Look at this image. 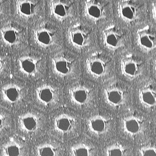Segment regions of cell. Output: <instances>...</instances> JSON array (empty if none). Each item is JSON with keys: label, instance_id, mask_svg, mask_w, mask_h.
Instances as JSON below:
<instances>
[{"label": "cell", "instance_id": "cell-1", "mask_svg": "<svg viewBox=\"0 0 156 156\" xmlns=\"http://www.w3.org/2000/svg\"><path fill=\"white\" fill-rule=\"evenodd\" d=\"M101 98L108 108L115 111L125 108L130 100L129 91L126 87L116 81L107 82L101 91Z\"/></svg>", "mask_w": 156, "mask_h": 156}, {"label": "cell", "instance_id": "cell-2", "mask_svg": "<svg viewBox=\"0 0 156 156\" xmlns=\"http://www.w3.org/2000/svg\"><path fill=\"white\" fill-rule=\"evenodd\" d=\"M84 68L87 76L95 82L106 83L112 76L111 63L101 51H96L89 56L85 61Z\"/></svg>", "mask_w": 156, "mask_h": 156}, {"label": "cell", "instance_id": "cell-3", "mask_svg": "<svg viewBox=\"0 0 156 156\" xmlns=\"http://www.w3.org/2000/svg\"><path fill=\"white\" fill-rule=\"evenodd\" d=\"M144 70L143 62L131 54L123 57L119 64L120 76L129 82H135L140 79L144 74Z\"/></svg>", "mask_w": 156, "mask_h": 156}, {"label": "cell", "instance_id": "cell-4", "mask_svg": "<svg viewBox=\"0 0 156 156\" xmlns=\"http://www.w3.org/2000/svg\"><path fill=\"white\" fill-rule=\"evenodd\" d=\"M52 130L58 136L67 138L76 136L79 124L76 118L71 115L62 113L58 115L53 119Z\"/></svg>", "mask_w": 156, "mask_h": 156}, {"label": "cell", "instance_id": "cell-5", "mask_svg": "<svg viewBox=\"0 0 156 156\" xmlns=\"http://www.w3.org/2000/svg\"><path fill=\"white\" fill-rule=\"evenodd\" d=\"M119 126L124 135L131 137L140 135L146 129V123L144 118L136 113H125L120 117Z\"/></svg>", "mask_w": 156, "mask_h": 156}, {"label": "cell", "instance_id": "cell-6", "mask_svg": "<svg viewBox=\"0 0 156 156\" xmlns=\"http://www.w3.org/2000/svg\"><path fill=\"white\" fill-rule=\"evenodd\" d=\"M86 126L87 132L91 135L101 136L107 134L111 130L112 120L107 115L101 112H97L88 117Z\"/></svg>", "mask_w": 156, "mask_h": 156}, {"label": "cell", "instance_id": "cell-7", "mask_svg": "<svg viewBox=\"0 0 156 156\" xmlns=\"http://www.w3.org/2000/svg\"><path fill=\"white\" fill-rule=\"evenodd\" d=\"M68 98L73 105L79 108H86L90 105L94 99L93 90L90 87L83 84L71 87L67 91Z\"/></svg>", "mask_w": 156, "mask_h": 156}, {"label": "cell", "instance_id": "cell-8", "mask_svg": "<svg viewBox=\"0 0 156 156\" xmlns=\"http://www.w3.org/2000/svg\"><path fill=\"white\" fill-rule=\"evenodd\" d=\"M51 67L53 73L61 78H67L73 76L76 70L75 60L64 55L55 56L51 60Z\"/></svg>", "mask_w": 156, "mask_h": 156}, {"label": "cell", "instance_id": "cell-9", "mask_svg": "<svg viewBox=\"0 0 156 156\" xmlns=\"http://www.w3.org/2000/svg\"><path fill=\"white\" fill-rule=\"evenodd\" d=\"M136 101L142 108L147 111H151L156 105V90L155 83L148 81L141 84L136 92Z\"/></svg>", "mask_w": 156, "mask_h": 156}, {"label": "cell", "instance_id": "cell-10", "mask_svg": "<svg viewBox=\"0 0 156 156\" xmlns=\"http://www.w3.org/2000/svg\"><path fill=\"white\" fill-rule=\"evenodd\" d=\"M17 124L20 129L29 134L39 133L43 125L42 118L35 112H28L20 115L17 118Z\"/></svg>", "mask_w": 156, "mask_h": 156}, {"label": "cell", "instance_id": "cell-11", "mask_svg": "<svg viewBox=\"0 0 156 156\" xmlns=\"http://www.w3.org/2000/svg\"><path fill=\"white\" fill-rule=\"evenodd\" d=\"M34 94L38 103L45 106L56 105L58 102L60 97L57 88L47 83L41 84L37 87L35 90Z\"/></svg>", "mask_w": 156, "mask_h": 156}, {"label": "cell", "instance_id": "cell-12", "mask_svg": "<svg viewBox=\"0 0 156 156\" xmlns=\"http://www.w3.org/2000/svg\"><path fill=\"white\" fill-rule=\"evenodd\" d=\"M67 38L71 46L79 49L86 48L90 43L88 33L79 23L74 24L69 27Z\"/></svg>", "mask_w": 156, "mask_h": 156}, {"label": "cell", "instance_id": "cell-13", "mask_svg": "<svg viewBox=\"0 0 156 156\" xmlns=\"http://www.w3.org/2000/svg\"><path fill=\"white\" fill-rule=\"evenodd\" d=\"M17 64L20 72L28 77H36L42 71V60L40 57L23 55L18 58Z\"/></svg>", "mask_w": 156, "mask_h": 156}, {"label": "cell", "instance_id": "cell-14", "mask_svg": "<svg viewBox=\"0 0 156 156\" xmlns=\"http://www.w3.org/2000/svg\"><path fill=\"white\" fill-rule=\"evenodd\" d=\"M102 39L105 46L109 49L115 50L123 44V34L114 24L106 27L102 32Z\"/></svg>", "mask_w": 156, "mask_h": 156}, {"label": "cell", "instance_id": "cell-15", "mask_svg": "<svg viewBox=\"0 0 156 156\" xmlns=\"http://www.w3.org/2000/svg\"><path fill=\"white\" fill-rule=\"evenodd\" d=\"M32 37L35 43L43 48L53 46L58 41V37L56 32L44 26L36 27L33 30Z\"/></svg>", "mask_w": 156, "mask_h": 156}, {"label": "cell", "instance_id": "cell-16", "mask_svg": "<svg viewBox=\"0 0 156 156\" xmlns=\"http://www.w3.org/2000/svg\"><path fill=\"white\" fill-rule=\"evenodd\" d=\"M140 7L135 1L121 0L118 4L117 11L119 17L123 21L131 23L140 17Z\"/></svg>", "mask_w": 156, "mask_h": 156}, {"label": "cell", "instance_id": "cell-17", "mask_svg": "<svg viewBox=\"0 0 156 156\" xmlns=\"http://www.w3.org/2000/svg\"><path fill=\"white\" fill-rule=\"evenodd\" d=\"M0 93L3 101L11 105L20 102L24 96L23 88L21 85L14 83L3 85L1 88Z\"/></svg>", "mask_w": 156, "mask_h": 156}, {"label": "cell", "instance_id": "cell-18", "mask_svg": "<svg viewBox=\"0 0 156 156\" xmlns=\"http://www.w3.org/2000/svg\"><path fill=\"white\" fill-rule=\"evenodd\" d=\"M136 39L138 45L145 51H150L156 48V34L151 26L147 25L138 29Z\"/></svg>", "mask_w": 156, "mask_h": 156}, {"label": "cell", "instance_id": "cell-19", "mask_svg": "<svg viewBox=\"0 0 156 156\" xmlns=\"http://www.w3.org/2000/svg\"><path fill=\"white\" fill-rule=\"evenodd\" d=\"M62 146L60 142L52 139L39 142L35 146L34 156H62Z\"/></svg>", "mask_w": 156, "mask_h": 156}, {"label": "cell", "instance_id": "cell-20", "mask_svg": "<svg viewBox=\"0 0 156 156\" xmlns=\"http://www.w3.org/2000/svg\"><path fill=\"white\" fill-rule=\"evenodd\" d=\"M50 14L56 20L64 21L71 17L73 14L71 4L66 1L54 0L49 3Z\"/></svg>", "mask_w": 156, "mask_h": 156}, {"label": "cell", "instance_id": "cell-21", "mask_svg": "<svg viewBox=\"0 0 156 156\" xmlns=\"http://www.w3.org/2000/svg\"><path fill=\"white\" fill-rule=\"evenodd\" d=\"M94 146L89 142L79 139L74 141L68 146L67 156H95Z\"/></svg>", "mask_w": 156, "mask_h": 156}, {"label": "cell", "instance_id": "cell-22", "mask_svg": "<svg viewBox=\"0 0 156 156\" xmlns=\"http://www.w3.org/2000/svg\"><path fill=\"white\" fill-rule=\"evenodd\" d=\"M0 39L5 45L13 47L21 42V32L17 28L12 26H6L0 29Z\"/></svg>", "mask_w": 156, "mask_h": 156}, {"label": "cell", "instance_id": "cell-23", "mask_svg": "<svg viewBox=\"0 0 156 156\" xmlns=\"http://www.w3.org/2000/svg\"><path fill=\"white\" fill-rule=\"evenodd\" d=\"M84 10L86 16L93 21H97L102 19L105 15L104 6L98 1H86Z\"/></svg>", "mask_w": 156, "mask_h": 156}, {"label": "cell", "instance_id": "cell-24", "mask_svg": "<svg viewBox=\"0 0 156 156\" xmlns=\"http://www.w3.org/2000/svg\"><path fill=\"white\" fill-rule=\"evenodd\" d=\"M15 9L17 15L23 19H29L34 16L37 9L36 1L19 0L16 1Z\"/></svg>", "mask_w": 156, "mask_h": 156}, {"label": "cell", "instance_id": "cell-25", "mask_svg": "<svg viewBox=\"0 0 156 156\" xmlns=\"http://www.w3.org/2000/svg\"><path fill=\"white\" fill-rule=\"evenodd\" d=\"M20 142L14 139L5 142L1 149L2 156H24L25 150Z\"/></svg>", "mask_w": 156, "mask_h": 156}, {"label": "cell", "instance_id": "cell-26", "mask_svg": "<svg viewBox=\"0 0 156 156\" xmlns=\"http://www.w3.org/2000/svg\"><path fill=\"white\" fill-rule=\"evenodd\" d=\"M128 150L125 145L114 142L105 147L104 156H128Z\"/></svg>", "mask_w": 156, "mask_h": 156}, {"label": "cell", "instance_id": "cell-27", "mask_svg": "<svg viewBox=\"0 0 156 156\" xmlns=\"http://www.w3.org/2000/svg\"><path fill=\"white\" fill-rule=\"evenodd\" d=\"M138 156H156V148L153 145H147L140 147L138 150Z\"/></svg>", "mask_w": 156, "mask_h": 156}, {"label": "cell", "instance_id": "cell-28", "mask_svg": "<svg viewBox=\"0 0 156 156\" xmlns=\"http://www.w3.org/2000/svg\"><path fill=\"white\" fill-rule=\"evenodd\" d=\"M9 117L6 113L0 111V132L6 129L9 125Z\"/></svg>", "mask_w": 156, "mask_h": 156}, {"label": "cell", "instance_id": "cell-29", "mask_svg": "<svg viewBox=\"0 0 156 156\" xmlns=\"http://www.w3.org/2000/svg\"><path fill=\"white\" fill-rule=\"evenodd\" d=\"M6 64L4 58L0 55V74L5 70Z\"/></svg>", "mask_w": 156, "mask_h": 156}, {"label": "cell", "instance_id": "cell-30", "mask_svg": "<svg viewBox=\"0 0 156 156\" xmlns=\"http://www.w3.org/2000/svg\"><path fill=\"white\" fill-rule=\"evenodd\" d=\"M4 8V3L3 1L0 0V15L3 12Z\"/></svg>", "mask_w": 156, "mask_h": 156}]
</instances>
